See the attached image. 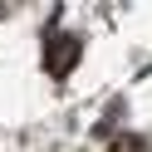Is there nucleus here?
I'll use <instances>...</instances> for the list:
<instances>
[{
	"label": "nucleus",
	"instance_id": "obj_1",
	"mask_svg": "<svg viewBox=\"0 0 152 152\" xmlns=\"http://www.w3.org/2000/svg\"><path fill=\"white\" fill-rule=\"evenodd\" d=\"M79 59V39L74 34H54V44H49V74H69V64Z\"/></svg>",
	"mask_w": 152,
	"mask_h": 152
}]
</instances>
